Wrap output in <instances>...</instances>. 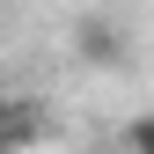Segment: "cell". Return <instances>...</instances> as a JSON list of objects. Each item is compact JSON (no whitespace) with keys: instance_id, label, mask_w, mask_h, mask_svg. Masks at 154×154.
Listing matches in <instances>:
<instances>
[{"instance_id":"cell-2","label":"cell","mask_w":154,"mask_h":154,"mask_svg":"<svg viewBox=\"0 0 154 154\" xmlns=\"http://www.w3.org/2000/svg\"><path fill=\"white\" fill-rule=\"evenodd\" d=\"M37 132H44V118H37V110H0V147H22V140H37Z\"/></svg>"},{"instance_id":"cell-1","label":"cell","mask_w":154,"mask_h":154,"mask_svg":"<svg viewBox=\"0 0 154 154\" xmlns=\"http://www.w3.org/2000/svg\"><path fill=\"white\" fill-rule=\"evenodd\" d=\"M73 59L95 66V73H125V66H132L125 22H118V15H81V22H73Z\"/></svg>"},{"instance_id":"cell-3","label":"cell","mask_w":154,"mask_h":154,"mask_svg":"<svg viewBox=\"0 0 154 154\" xmlns=\"http://www.w3.org/2000/svg\"><path fill=\"white\" fill-rule=\"evenodd\" d=\"M125 147L147 154V147H154V118H132V125H125Z\"/></svg>"}]
</instances>
